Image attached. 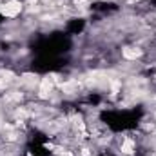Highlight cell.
I'll use <instances>...</instances> for the list:
<instances>
[{
    "label": "cell",
    "mask_w": 156,
    "mask_h": 156,
    "mask_svg": "<svg viewBox=\"0 0 156 156\" xmlns=\"http://www.w3.org/2000/svg\"><path fill=\"white\" fill-rule=\"evenodd\" d=\"M122 153L123 154H133L134 153V142L133 140H125L122 144Z\"/></svg>",
    "instance_id": "8992f818"
},
{
    "label": "cell",
    "mask_w": 156,
    "mask_h": 156,
    "mask_svg": "<svg viewBox=\"0 0 156 156\" xmlns=\"http://www.w3.org/2000/svg\"><path fill=\"white\" fill-rule=\"evenodd\" d=\"M20 11H22V4L18 0H9L0 5V13L7 18H15L16 15H20Z\"/></svg>",
    "instance_id": "6da1fadb"
},
{
    "label": "cell",
    "mask_w": 156,
    "mask_h": 156,
    "mask_svg": "<svg viewBox=\"0 0 156 156\" xmlns=\"http://www.w3.org/2000/svg\"><path fill=\"white\" fill-rule=\"evenodd\" d=\"M27 2H29V5H35V4H37L38 0H27Z\"/></svg>",
    "instance_id": "9c48e42d"
},
{
    "label": "cell",
    "mask_w": 156,
    "mask_h": 156,
    "mask_svg": "<svg viewBox=\"0 0 156 156\" xmlns=\"http://www.w3.org/2000/svg\"><path fill=\"white\" fill-rule=\"evenodd\" d=\"M26 87H29V89H33L35 85H38L40 83V78L37 76V75H24L22 76V80H20Z\"/></svg>",
    "instance_id": "277c9868"
},
{
    "label": "cell",
    "mask_w": 156,
    "mask_h": 156,
    "mask_svg": "<svg viewBox=\"0 0 156 156\" xmlns=\"http://www.w3.org/2000/svg\"><path fill=\"white\" fill-rule=\"evenodd\" d=\"M0 5H2V4H0Z\"/></svg>",
    "instance_id": "30bf717a"
},
{
    "label": "cell",
    "mask_w": 156,
    "mask_h": 156,
    "mask_svg": "<svg viewBox=\"0 0 156 156\" xmlns=\"http://www.w3.org/2000/svg\"><path fill=\"white\" fill-rule=\"evenodd\" d=\"M51 91H53V80H51L49 76L40 78V87H38V96L40 98H42V100L49 98Z\"/></svg>",
    "instance_id": "7a4b0ae2"
},
{
    "label": "cell",
    "mask_w": 156,
    "mask_h": 156,
    "mask_svg": "<svg viewBox=\"0 0 156 156\" xmlns=\"http://www.w3.org/2000/svg\"><path fill=\"white\" fill-rule=\"evenodd\" d=\"M20 98H22V94L18 91H11V93L5 94V100H20Z\"/></svg>",
    "instance_id": "52a82bcc"
},
{
    "label": "cell",
    "mask_w": 156,
    "mask_h": 156,
    "mask_svg": "<svg viewBox=\"0 0 156 156\" xmlns=\"http://www.w3.org/2000/svg\"><path fill=\"white\" fill-rule=\"evenodd\" d=\"M75 4L78 7H87V0H75Z\"/></svg>",
    "instance_id": "ba28073f"
},
{
    "label": "cell",
    "mask_w": 156,
    "mask_h": 156,
    "mask_svg": "<svg viewBox=\"0 0 156 156\" xmlns=\"http://www.w3.org/2000/svg\"><path fill=\"white\" fill-rule=\"evenodd\" d=\"M62 91H64V93H67V94L76 93V91H78V82H76V80H69V82L62 83Z\"/></svg>",
    "instance_id": "5b68a950"
},
{
    "label": "cell",
    "mask_w": 156,
    "mask_h": 156,
    "mask_svg": "<svg viewBox=\"0 0 156 156\" xmlns=\"http://www.w3.org/2000/svg\"><path fill=\"white\" fill-rule=\"evenodd\" d=\"M122 56L125 60H136V58L142 56V49H138V47H125L122 51Z\"/></svg>",
    "instance_id": "3957f363"
}]
</instances>
